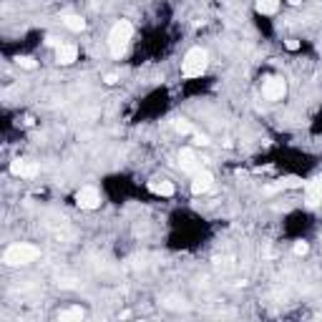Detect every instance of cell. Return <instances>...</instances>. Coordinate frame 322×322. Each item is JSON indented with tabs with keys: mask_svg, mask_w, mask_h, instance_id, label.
Segmentation results:
<instances>
[{
	"mask_svg": "<svg viewBox=\"0 0 322 322\" xmlns=\"http://www.w3.org/2000/svg\"><path fill=\"white\" fill-rule=\"evenodd\" d=\"M297 48H299L297 40H287V51H297Z\"/></svg>",
	"mask_w": 322,
	"mask_h": 322,
	"instance_id": "cell-22",
	"label": "cell"
},
{
	"mask_svg": "<svg viewBox=\"0 0 322 322\" xmlns=\"http://www.w3.org/2000/svg\"><path fill=\"white\" fill-rule=\"evenodd\" d=\"M194 144H197V146H206V144H209V139H206L204 134H197V136H194Z\"/></svg>",
	"mask_w": 322,
	"mask_h": 322,
	"instance_id": "cell-19",
	"label": "cell"
},
{
	"mask_svg": "<svg viewBox=\"0 0 322 322\" xmlns=\"http://www.w3.org/2000/svg\"><path fill=\"white\" fill-rule=\"evenodd\" d=\"M174 128H176L179 134H189V131H191V123H189V121H181V118H176V121H174Z\"/></svg>",
	"mask_w": 322,
	"mask_h": 322,
	"instance_id": "cell-17",
	"label": "cell"
},
{
	"mask_svg": "<svg viewBox=\"0 0 322 322\" xmlns=\"http://www.w3.org/2000/svg\"><path fill=\"white\" fill-rule=\"evenodd\" d=\"M103 81H106V83H109V86H114V83H116L118 78H116V73H109V76H106Z\"/></svg>",
	"mask_w": 322,
	"mask_h": 322,
	"instance_id": "cell-21",
	"label": "cell"
},
{
	"mask_svg": "<svg viewBox=\"0 0 322 322\" xmlns=\"http://www.w3.org/2000/svg\"><path fill=\"white\" fill-rule=\"evenodd\" d=\"M76 204L81 209H86V211H93V209L101 206V197H98V191L93 186H83V189L76 191Z\"/></svg>",
	"mask_w": 322,
	"mask_h": 322,
	"instance_id": "cell-4",
	"label": "cell"
},
{
	"mask_svg": "<svg viewBox=\"0 0 322 322\" xmlns=\"http://www.w3.org/2000/svg\"><path fill=\"white\" fill-rule=\"evenodd\" d=\"M206 66H209V56H206V51H204V48H191V51L184 56V66H181V71H184L186 78H199V76L206 71Z\"/></svg>",
	"mask_w": 322,
	"mask_h": 322,
	"instance_id": "cell-3",
	"label": "cell"
},
{
	"mask_svg": "<svg viewBox=\"0 0 322 322\" xmlns=\"http://www.w3.org/2000/svg\"><path fill=\"white\" fill-rule=\"evenodd\" d=\"M148 191L156 197H171L174 194V184L166 179H154V181H148Z\"/></svg>",
	"mask_w": 322,
	"mask_h": 322,
	"instance_id": "cell-10",
	"label": "cell"
},
{
	"mask_svg": "<svg viewBox=\"0 0 322 322\" xmlns=\"http://www.w3.org/2000/svg\"><path fill=\"white\" fill-rule=\"evenodd\" d=\"M134 35V26L128 23V20H118V23L111 28L109 33V48H111V56L114 58H121L126 46H128V40H131Z\"/></svg>",
	"mask_w": 322,
	"mask_h": 322,
	"instance_id": "cell-1",
	"label": "cell"
},
{
	"mask_svg": "<svg viewBox=\"0 0 322 322\" xmlns=\"http://www.w3.org/2000/svg\"><path fill=\"white\" fill-rule=\"evenodd\" d=\"M46 43H48V46H56V48L60 46V40H58L56 35H48V38H46Z\"/></svg>",
	"mask_w": 322,
	"mask_h": 322,
	"instance_id": "cell-20",
	"label": "cell"
},
{
	"mask_svg": "<svg viewBox=\"0 0 322 322\" xmlns=\"http://www.w3.org/2000/svg\"><path fill=\"white\" fill-rule=\"evenodd\" d=\"M58 320H60V322L83 320V310H81V307H71V310H66V312H60V315H58Z\"/></svg>",
	"mask_w": 322,
	"mask_h": 322,
	"instance_id": "cell-15",
	"label": "cell"
},
{
	"mask_svg": "<svg viewBox=\"0 0 322 322\" xmlns=\"http://www.w3.org/2000/svg\"><path fill=\"white\" fill-rule=\"evenodd\" d=\"M38 254H40V252H38L33 244H13V247L5 249L3 262H5L8 267H23V264L35 262V260H38Z\"/></svg>",
	"mask_w": 322,
	"mask_h": 322,
	"instance_id": "cell-2",
	"label": "cell"
},
{
	"mask_svg": "<svg viewBox=\"0 0 322 322\" xmlns=\"http://www.w3.org/2000/svg\"><path fill=\"white\" fill-rule=\"evenodd\" d=\"M211 186H214V176L204 169H199L197 174L191 176V191H194V194H204V191H209Z\"/></svg>",
	"mask_w": 322,
	"mask_h": 322,
	"instance_id": "cell-7",
	"label": "cell"
},
{
	"mask_svg": "<svg viewBox=\"0 0 322 322\" xmlns=\"http://www.w3.org/2000/svg\"><path fill=\"white\" fill-rule=\"evenodd\" d=\"M299 186H302V179H297V176H285V179H280V184L267 186V194H274V191H280V189H299Z\"/></svg>",
	"mask_w": 322,
	"mask_h": 322,
	"instance_id": "cell-12",
	"label": "cell"
},
{
	"mask_svg": "<svg viewBox=\"0 0 322 322\" xmlns=\"http://www.w3.org/2000/svg\"><path fill=\"white\" fill-rule=\"evenodd\" d=\"M280 8V0H257V10L262 15H274Z\"/></svg>",
	"mask_w": 322,
	"mask_h": 322,
	"instance_id": "cell-13",
	"label": "cell"
},
{
	"mask_svg": "<svg viewBox=\"0 0 322 322\" xmlns=\"http://www.w3.org/2000/svg\"><path fill=\"white\" fill-rule=\"evenodd\" d=\"M18 66H20V68H26V71H33V68H35V60L28 58V56H23V58H18Z\"/></svg>",
	"mask_w": 322,
	"mask_h": 322,
	"instance_id": "cell-16",
	"label": "cell"
},
{
	"mask_svg": "<svg viewBox=\"0 0 322 322\" xmlns=\"http://www.w3.org/2000/svg\"><path fill=\"white\" fill-rule=\"evenodd\" d=\"M307 202L310 204H320L322 202V176H317V179H312L307 184Z\"/></svg>",
	"mask_w": 322,
	"mask_h": 322,
	"instance_id": "cell-11",
	"label": "cell"
},
{
	"mask_svg": "<svg viewBox=\"0 0 322 322\" xmlns=\"http://www.w3.org/2000/svg\"><path fill=\"white\" fill-rule=\"evenodd\" d=\"M262 93H264V98H267V101H282V96L287 93V83H285L282 78L272 76V78H267V81H264Z\"/></svg>",
	"mask_w": 322,
	"mask_h": 322,
	"instance_id": "cell-5",
	"label": "cell"
},
{
	"mask_svg": "<svg viewBox=\"0 0 322 322\" xmlns=\"http://www.w3.org/2000/svg\"><path fill=\"white\" fill-rule=\"evenodd\" d=\"M76 58H78V48L71 46V43H66V46H58V48H56V60L60 63V66H71Z\"/></svg>",
	"mask_w": 322,
	"mask_h": 322,
	"instance_id": "cell-9",
	"label": "cell"
},
{
	"mask_svg": "<svg viewBox=\"0 0 322 322\" xmlns=\"http://www.w3.org/2000/svg\"><path fill=\"white\" fill-rule=\"evenodd\" d=\"M179 166H181V171H184V174H191V176H194L197 171L202 169L199 159L194 156V151H191V148H184V151L179 154Z\"/></svg>",
	"mask_w": 322,
	"mask_h": 322,
	"instance_id": "cell-8",
	"label": "cell"
},
{
	"mask_svg": "<svg viewBox=\"0 0 322 322\" xmlns=\"http://www.w3.org/2000/svg\"><path fill=\"white\" fill-rule=\"evenodd\" d=\"M63 23H66V28L73 30V33H81L86 28V20L81 15H66V18H63Z\"/></svg>",
	"mask_w": 322,
	"mask_h": 322,
	"instance_id": "cell-14",
	"label": "cell"
},
{
	"mask_svg": "<svg viewBox=\"0 0 322 322\" xmlns=\"http://www.w3.org/2000/svg\"><path fill=\"white\" fill-rule=\"evenodd\" d=\"M307 249H310V247H307L305 242H297V244H294V254H307Z\"/></svg>",
	"mask_w": 322,
	"mask_h": 322,
	"instance_id": "cell-18",
	"label": "cell"
},
{
	"mask_svg": "<svg viewBox=\"0 0 322 322\" xmlns=\"http://www.w3.org/2000/svg\"><path fill=\"white\" fill-rule=\"evenodd\" d=\"M290 3H292V5H299V3H302V0H290Z\"/></svg>",
	"mask_w": 322,
	"mask_h": 322,
	"instance_id": "cell-23",
	"label": "cell"
},
{
	"mask_svg": "<svg viewBox=\"0 0 322 322\" xmlns=\"http://www.w3.org/2000/svg\"><path fill=\"white\" fill-rule=\"evenodd\" d=\"M10 174L13 176H23V179H30L38 174V164L30 161V159H15L10 164Z\"/></svg>",
	"mask_w": 322,
	"mask_h": 322,
	"instance_id": "cell-6",
	"label": "cell"
}]
</instances>
